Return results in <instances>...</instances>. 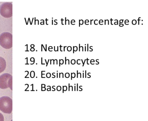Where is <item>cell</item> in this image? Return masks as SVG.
Returning <instances> with one entry per match:
<instances>
[{
  "label": "cell",
  "instance_id": "cell-23",
  "mask_svg": "<svg viewBox=\"0 0 148 121\" xmlns=\"http://www.w3.org/2000/svg\"><path fill=\"white\" fill-rule=\"evenodd\" d=\"M120 23H122L123 22V20H121L120 21Z\"/></svg>",
  "mask_w": 148,
  "mask_h": 121
},
{
  "label": "cell",
  "instance_id": "cell-30",
  "mask_svg": "<svg viewBox=\"0 0 148 121\" xmlns=\"http://www.w3.org/2000/svg\"></svg>",
  "mask_w": 148,
  "mask_h": 121
},
{
  "label": "cell",
  "instance_id": "cell-3",
  "mask_svg": "<svg viewBox=\"0 0 148 121\" xmlns=\"http://www.w3.org/2000/svg\"><path fill=\"white\" fill-rule=\"evenodd\" d=\"M12 76L5 73L0 75V88L5 89L10 88L12 90Z\"/></svg>",
  "mask_w": 148,
  "mask_h": 121
},
{
  "label": "cell",
  "instance_id": "cell-8",
  "mask_svg": "<svg viewBox=\"0 0 148 121\" xmlns=\"http://www.w3.org/2000/svg\"><path fill=\"white\" fill-rule=\"evenodd\" d=\"M75 74L74 73H71V80H72V78H75Z\"/></svg>",
  "mask_w": 148,
  "mask_h": 121
},
{
  "label": "cell",
  "instance_id": "cell-7",
  "mask_svg": "<svg viewBox=\"0 0 148 121\" xmlns=\"http://www.w3.org/2000/svg\"><path fill=\"white\" fill-rule=\"evenodd\" d=\"M35 73L34 71H32L30 73V76L32 78H33L35 76Z\"/></svg>",
  "mask_w": 148,
  "mask_h": 121
},
{
  "label": "cell",
  "instance_id": "cell-25",
  "mask_svg": "<svg viewBox=\"0 0 148 121\" xmlns=\"http://www.w3.org/2000/svg\"><path fill=\"white\" fill-rule=\"evenodd\" d=\"M78 84L77 83V90H78Z\"/></svg>",
  "mask_w": 148,
  "mask_h": 121
},
{
  "label": "cell",
  "instance_id": "cell-17",
  "mask_svg": "<svg viewBox=\"0 0 148 121\" xmlns=\"http://www.w3.org/2000/svg\"><path fill=\"white\" fill-rule=\"evenodd\" d=\"M63 88L64 91H66L67 90V87L66 86H63Z\"/></svg>",
  "mask_w": 148,
  "mask_h": 121
},
{
  "label": "cell",
  "instance_id": "cell-22",
  "mask_svg": "<svg viewBox=\"0 0 148 121\" xmlns=\"http://www.w3.org/2000/svg\"><path fill=\"white\" fill-rule=\"evenodd\" d=\"M47 90L48 91L51 90V88H48L47 89Z\"/></svg>",
  "mask_w": 148,
  "mask_h": 121
},
{
  "label": "cell",
  "instance_id": "cell-18",
  "mask_svg": "<svg viewBox=\"0 0 148 121\" xmlns=\"http://www.w3.org/2000/svg\"><path fill=\"white\" fill-rule=\"evenodd\" d=\"M45 84H41V88L45 87Z\"/></svg>",
  "mask_w": 148,
  "mask_h": 121
},
{
  "label": "cell",
  "instance_id": "cell-6",
  "mask_svg": "<svg viewBox=\"0 0 148 121\" xmlns=\"http://www.w3.org/2000/svg\"><path fill=\"white\" fill-rule=\"evenodd\" d=\"M0 121H4V118L2 114L0 112Z\"/></svg>",
  "mask_w": 148,
  "mask_h": 121
},
{
  "label": "cell",
  "instance_id": "cell-9",
  "mask_svg": "<svg viewBox=\"0 0 148 121\" xmlns=\"http://www.w3.org/2000/svg\"><path fill=\"white\" fill-rule=\"evenodd\" d=\"M65 76L66 78H69L70 76V74L69 73H66L65 74Z\"/></svg>",
  "mask_w": 148,
  "mask_h": 121
},
{
  "label": "cell",
  "instance_id": "cell-1",
  "mask_svg": "<svg viewBox=\"0 0 148 121\" xmlns=\"http://www.w3.org/2000/svg\"><path fill=\"white\" fill-rule=\"evenodd\" d=\"M12 99L6 96L0 97V110L4 113L10 114L12 113Z\"/></svg>",
  "mask_w": 148,
  "mask_h": 121
},
{
  "label": "cell",
  "instance_id": "cell-24",
  "mask_svg": "<svg viewBox=\"0 0 148 121\" xmlns=\"http://www.w3.org/2000/svg\"><path fill=\"white\" fill-rule=\"evenodd\" d=\"M123 24H120V25H119V26H123Z\"/></svg>",
  "mask_w": 148,
  "mask_h": 121
},
{
  "label": "cell",
  "instance_id": "cell-4",
  "mask_svg": "<svg viewBox=\"0 0 148 121\" xmlns=\"http://www.w3.org/2000/svg\"><path fill=\"white\" fill-rule=\"evenodd\" d=\"M0 14L5 18H9L12 16V5L7 2L2 4L0 6Z\"/></svg>",
  "mask_w": 148,
  "mask_h": 121
},
{
  "label": "cell",
  "instance_id": "cell-16",
  "mask_svg": "<svg viewBox=\"0 0 148 121\" xmlns=\"http://www.w3.org/2000/svg\"><path fill=\"white\" fill-rule=\"evenodd\" d=\"M72 49L71 47L70 46H69L67 48V50L68 51H71Z\"/></svg>",
  "mask_w": 148,
  "mask_h": 121
},
{
  "label": "cell",
  "instance_id": "cell-15",
  "mask_svg": "<svg viewBox=\"0 0 148 121\" xmlns=\"http://www.w3.org/2000/svg\"><path fill=\"white\" fill-rule=\"evenodd\" d=\"M77 46L73 47V53H74V51H76L77 50Z\"/></svg>",
  "mask_w": 148,
  "mask_h": 121
},
{
  "label": "cell",
  "instance_id": "cell-28",
  "mask_svg": "<svg viewBox=\"0 0 148 121\" xmlns=\"http://www.w3.org/2000/svg\"><path fill=\"white\" fill-rule=\"evenodd\" d=\"M57 77L58 78V73H57Z\"/></svg>",
  "mask_w": 148,
  "mask_h": 121
},
{
  "label": "cell",
  "instance_id": "cell-21",
  "mask_svg": "<svg viewBox=\"0 0 148 121\" xmlns=\"http://www.w3.org/2000/svg\"><path fill=\"white\" fill-rule=\"evenodd\" d=\"M45 61H46V64H47L46 66H47V65H48V62H49V60H48V62L47 63V61H46V59H45Z\"/></svg>",
  "mask_w": 148,
  "mask_h": 121
},
{
  "label": "cell",
  "instance_id": "cell-12",
  "mask_svg": "<svg viewBox=\"0 0 148 121\" xmlns=\"http://www.w3.org/2000/svg\"><path fill=\"white\" fill-rule=\"evenodd\" d=\"M56 88L58 91H60L61 89V87L60 86H58Z\"/></svg>",
  "mask_w": 148,
  "mask_h": 121
},
{
  "label": "cell",
  "instance_id": "cell-11",
  "mask_svg": "<svg viewBox=\"0 0 148 121\" xmlns=\"http://www.w3.org/2000/svg\"><path fill=\"white\" fill-rule=\"evenodd\" d=\"M59 66H60V64H63L64 63V61L62 59L59 60Z\"/></svg>",
  "mask_w": 148,
  "mask_h": 121
},
{
  "label": "cell",
  "instance_id": "cell-5",
  "mask_svg": "<svg viewBox=\"0 0 148 121\" xmlns=\"http://www.w3.org/2000/svg\"><path fill=\"white\" fill-rule=\"evenodd\" d=\"M6 66V63L5 59L0 56V73L5 70Z\"/></svg>",
  "mask_w": 148,
  "mask_h": 121
},
{
  "label": "cell",
  "instance_id": "cell-13",
  "mask_svg": "<svg viewBox=\"0 0 148 121\" xmlns=\"http://www.w3.org/2000/svg\"><path fill=\"white\" fill-rule=\"evenodd\" d=\"M71 63L72 64L74 65L75 63V60L74 59H72L71 60Z\"/></svg>",
  "mask_w": 148,
  "mask_h": 121
},
{
  "label": "cell",
  "instance_id": "cell-2",
  "mask_svg": "<svg viewBox=\"0 0 148 121\" xmlns=\"http://www.w3.org/2000/svg\"><path fill=\"white\" fill-rule=\"evenodd\" d=\"M0 45L3 48L8 49L12 46V35L8 32H4L0 35Z\"/></svg>",
  "mask_w": 148,
  "mask_h": 121
},
{
  "label": "cell",
  "instance_id": "cell-19",
  "mask_svg": "<svg viewBox=\"0 0 148 121\" xmlns=\"http://www.w3.org/2000/svg\"><path fill=\"white\" fill-rule=\"evenodd\" d=\"M41 89L42 91H44L46 90V88L45 87L41 88Z\"/></svg>",
  "mask_w": 148,
  "mask_h": 121
},
{
  "label": "cell",
  "instance_id": "cell-20",
  "mask_svg": "<svg viewBox=\"0 0 148 121\" xmlns=\"http://www.w3.org/2000/svg\"><path fill=\"white\" fill-rule=\"evenodd\" d=\"M136 20H133L132 21V23H134V24H135L136 23Z\"/></svg>",
  "mask_w": 148,
  "mask_h": 121
},
{
  "label": "cell",
  "instance_id": "cell-27",
  "mask_svg": "<svg viewBox=\"0 0 148 121\" xmlns=\"http://www.w3.org/2000/svg\"><path fill=\"white\" fill-rule=\"evenodd\" d=\"M85 72H86V73H85V77L86 78V70L85 71Z\"/></svg>",
  "mask_w": 148,
  "mask_h": 121
},
{
  "label": "cell",
  "instance_id": "cell-14",
  "mask_svg": "<svg viewBox=\"0 0 148 121\" xmlns=\"http://www.w3.org/2000/svg\"><path fill=\"white\" fill-rule=\"evenodd\" d=\"M61 76L62 77V78H64V74L63 73H59V78H60Z\"/></svg>",
  "mask_w": 148,
  "mask_h": 121
},
{
  "label": "cell",
  "instance_id": "cell-10",
  "mask_svg": "<svg viewBox=\"0 0 148 121\" xmlns=\"http://www.w3.org/2000/svg\"><path fill=\"white\" fill-rule=\"evenodd\" d=\"M46 76L47 78H50L51 76V74L49 73H47Z\"/></svg>",
  "mask_w": 148,
  "mask_h": 121
},
{
  "label": "cell",
  "instance_id": "cell-26",
  "mask_svg": "<svg viewBox=\"0 0 148 121\" xmlns=\"http://www.w3.org/2000/svg\"><path fill=\"white\" fill-rule=\"evenodd\" d=\"M41 64H43L42 63V58H41Z\"/></svg>",
  "mask_w": 148,
  "mask_h": 121
},
{
  "label": "cell",
  "instance_id": "cell-29",
  "mask_svg": "<svg viewBox=\"0 0 148 121\" xmlns=\"http://www.w3.org/2000/svg\"><path fill=\"white\" fill-rule=\"evenodd\" d=\"M84 77V73H83V78Z\"/></svg>",
  "mask_w": 148,
  "mask_h": 121
}]
</instances>
